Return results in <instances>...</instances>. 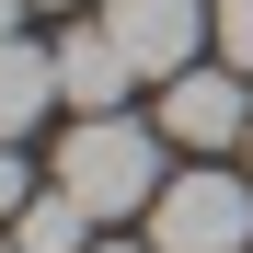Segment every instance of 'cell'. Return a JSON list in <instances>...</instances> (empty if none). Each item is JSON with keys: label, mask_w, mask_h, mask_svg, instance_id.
I'll use <instances>...</instances> for the list:
<instances>
[{"label": "cell", "mask_w": 253, "mask_h": 253, "mask_svg": "<svg viewBox=\"0 0 253 253\" xmlns=\"http://www.w3.org/2000/svg\"><path fill=\"white\" fill-rule=\"evenodd\" d=\"M58 184L92 207V219H150V196H161V126L81 115L69 138H58Z\"/></svg>", "instance_id": "1"}, {"label": "cell", "mask_w": 253, "mask_h": 253, "mask_svg": "<svg viewBox=\"0 0 253 253\" xmlns=\"http://www.w3.org/2000/svg\"><path fill=\"white\" fill-rule=\"evenodd\" d=\"M150 253H253V173H173L150 196Z\"/></svg>", "instance_id": "2"}, {"label": "cell", "mask_w": 253, "mask_h": 253, "mask_svg": "<svg viewBox=\"0 0 253 253\" xmlns=\"http://www.w3.org/2000/svg\"><path fill=\"white\" fill-rule=\"evenodd\" d=\"M242 81H253V69H230V58H219V69H173L150 126H161L173 150H196V161H207V150H242V138H253V92H242Z\"/></svg>", "instance_id": "3"}, {"label": "cell", "mask_w": 253, "mask_h": 253, "mask_svg": "<svg viewBox=\"0 0 253 253\" xmlns=\"http://www.w3.org/2000/svg\"><path fill=\"white\" fill-rule=\"evenodd\" d=\"M104 35L138 58V81H173V69H196V46H219L207 0H104Z\"/></svg>", "instance_id": "4"}, {"label": "cell", "mask_w": 253, "mask_h": 253, "mask_svg": "<svg viewBox=\"0 0 253 253\" xmlns=\"http://www.w3.org/2000/svg\"><path fill=\"white\" fill-rule=\"evenodd\" d=\"M126 81H138V58L104 35V12L58 35V92H69V115H115V104H126Z\"/></svg>", "instance_id": "5"}, {"label": "cell", "mask_w": 253, "mask_h": 253, "mask_svg": "<svg viewBox=\"0 0 253 253\" xmlns=\"http://www.w3.org/2000/svg\"><path fill=\"white\" fill-rule=\"evenodd\" d=\"M69 104L58 92V46H35V35H0V138H35V115Z\"/></svg>", "instance_id": "6"}, {"label": "cell", "mask_w": 253, "mask_h": 253, "mask_svg": "<svg viewBox=\"0 0 253 253\" xmlns=\"http://www.w3.org/2000/svg\"><path fill=\"white\" fill-rule=\"evenodd\" d=\"M12 242H23V253H92V207H81L69 184H35L23 219H12Z\"/></svg>", "instance_id": "7"}, {"label": "cell", "mask_w": 253, "mask_h": 253, "mask_svg": "<svg viewBox=\"0 0 253 253\" xmlns=\"http://www.w3.org/2000/svg\"><path fill=\"white\" fill-rule=\"evenodd\" d=\"M207 23H219V58L253 69V0H207Z\"/></svg>", "instance_id": "8"}, {"label": "cell", "mask_w": 253, "mask_h": 253, "mask_svg": "<svg viewBox=\"0 0 253 253\" xmlns=\"http://www.w3.org/2000/svg\"><path fill=\"white\" fill-rule=\"evenodd\" d=\"M23 196H35V173H23V138H0V230L23 219Z\"/></svg>", "instance_id": "9"}, {"label": "cell", "mask_w": 253, "mask_h": 253, "mask_svg": "<svg viewBox=\"0 0 253 253\" xmlns=\"http://www.w3.org/2000/svg\"><path fill=\"white\" fill-rule=\"evenodd\" d=\"M92 253H150V242H92Z\"/></svg>", "instance_id": "10"}, {"label": "cell", "mask_w": 253, "mask_h": 253, "mask_svg": "<svg viewBox=\"0 0 253 253\" xmlns=\"http://www.w3.org/2000/svg\"><path fill=\"white\" fill-rule=\"evenodd\" d=\"M12 12H23V0H0V35H12Z\"/></svg>", "instance_id": "11"}, {"label": "cell", "mask_w": 253, "mask_h": 253, "mask_svg": "<svg viewBox=\"0 0 253 253\" xmlns=\"http://www.w3.org/2000/svg\"><path fill=\"white\" fill-rule=\"evenodd\" d=\"M0 253H23V242H0Z\"/></svg>", "instance_id": "12"}, {"label": "cell", "mask_w": 253, "mask_h": 253, "mask_svg": "<svg viewBox=\"0 0 253 253\" xmlns=\"http://www.w3.org/2000/svg\"><path fill=\"white\" fill-rule=\"evenodd\" d=\"M242 161H253V138H242Z\"/></svg>", "instance_id": "13"}]
</instances>
